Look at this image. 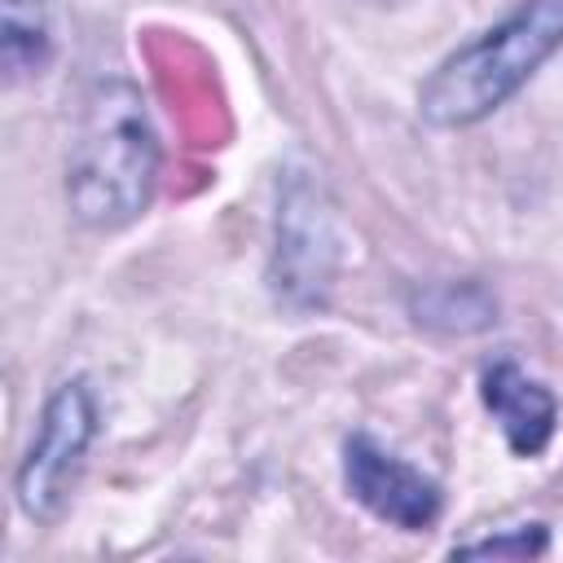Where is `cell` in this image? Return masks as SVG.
Returning a JSON list of instances; mask_svg holds the SVG:
<instances>
[{
  "label": "cell",
  "instance_id": "2",
  "mask_svg": "<svg viewBox=\"0 0 563 563\" xmlns=\"http://www.w3.org/2000/svg\"><path fill=\"white\" fill-rule=\"evenodd\" d=\"M563 48V0H523L510 18L457 44L418 88L431 128H471L501 110Z\"/></svg>",
  "mask_w": 563,
  "mask_h": 563
},
{
  "label": "cell",
  "instance_id": "3",
  "mask_svg": "<svg viewBox=\"0 0 563 563\" xmlns=\"http://www.w3.org/2000/svg\"><path fill=\"white\" fill-rule=\"evenodd\" d=\"M92 440H97V400H92L88 378L57 383L53 396L44 400L40 427L13 475V497L26 519L53 523L62 515Z\"/></svg>",
  "mask_w": 563,
  "mask_h": 563
},
{
  "label": "cell",
  "instance_id": "1",
  "mask_svg": "<svg viewBox=\"0 0 563 563\" xmlns=\"http://www.w3.org/2000/svg\"><path fill=\"white\" fill-rule=\"evenodd\" d=\"M158 180V136L145 97L128 79H97L66 163V202L88 229H123L145 216Z\"/></svg>",
  "mask_w": 563,
  "mask_h": 563
},
{
  "label": "cell",
  "instance_id": "5",
  "mask_svg": "<svg viewBox=\"0 0 563 563\" xmlns=\"http://www.w3.org/2000/svg\"><path fill=\"white\" fill-rule=\"evenodd\" d=\"M334 224L321 207L312 185H290L277 216V255H273V286L290 303H321L334 277Z\"/></svg>",
  "mask_w": 563,
  "mask_h": 563
},
{
  "label": "cell",
  "instance_id": "4",
  "mask_svg": "<svg viewBox=\"0 0 563 563\" xmlns=\"http://www.w3.org/2000/svg\"><path fill=\"white\" fill-rule=\"evenodd\" d=\"M343 484L352 501H361L374 519L400 532H422L444 510L440 484L418 466H409L405 457H396L391 449H383L365 431L343 440Z\"/></svg>",
  "mask_w": 563,
  "mask_h": 563
},
{
  "label": "cell",
  "instance_id": "6",
  "mask_svg": "<svg viewBox=\"0 0 563 563\" xmlns=\"http://www.w3.org/2000/svg\"><path fill=\"white\" fill-rule=\"evenodd\" d=\"M479 400L497 418L510 453H519V457L545 453V444L554 435V422H559V400H554V391L545 383H537L510 356H501V361L484 365Z\"/></svg>",
  "mask_w": 563,
  "mask_h": 563
},
{
  "label": "cell",
  "instance_id": "8",
  "mask_svg": "<svg viewBox=\"0 0 563 563\" xmlns=\"http://www.w3.org/2000/svg\"><path fill=\"white\" fill-rule=\"evenodd\" d=\"M550 550V532H545V523H519V528H506V532H497V537H484V541H466V545H457L453 554H462V559H537V554H545Z\"/></svg>",
  "mask_w": 563,
  "mask_h": 563
},
{
  "label": "cell",
  "instance_id": "7",
  "mask_svg": "<svg viewBox=\"0 0 563 563\" xmlns=\"http://www.w3.org/2000/svg\"><path fill=\"white\" fill-rule=\"evenodd\" d=\"M48 18L40 0H4V22H0V53L9 75H40L48 62Z\"/></svg>",
  "mask_w": 563,
  "mask_h": 563
}]
</instances>
